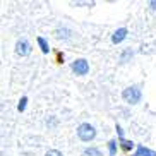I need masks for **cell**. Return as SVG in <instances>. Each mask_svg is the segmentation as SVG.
Wrapping results in <instances>:
<instances>
[{
  "label": "cell",
  "mask_w": 156,
  "mask_h": 156,
  "mask_svg": "<svg viewBox=\"0 0 156 156\" xmlns=\"http://www.w3.org/2000/svg\"><path fill=\"white\" fill-rule=\"evenodd\" d=\"M122 98H124L127 103L130 105H137L142 98V93H141V87L139 86H129L122 91Z\"/></svg>",
  "instance_id": "obj_1"
},
{
  "label": "cell",
  "mask_w": 156,
  "mask_h": 156,
  "mask_svg": "<svg viewBox=\"0 0 156 156\" xmlns=\"http://www.w3.org/2000/svg\"><path fill=\"white\" fill-rule=\"evenodd\" d=\"M77 136H79L81 141L89 142V141H93V139L96 137V129L93 127V125H89V124H81L77 127Z\"/></svg>",
  "instance_id": "obj_2"
},
{
  "label": "cell",
  "mask_w": 156,
  "mask_h": 156,
  "mask_svg": "<svg viewBox=\"0 0 156 156\" xmlns=\"http://www.w3.org/2000/svg\"><path fill=\"white\" fill-rule=\"evenodd\" d=\"M72 70L77 76H86L89 72V62L86 58H77L72 62Z\"/></svg>",
  "instance_id": "obj_3"
},
{
  "label": "cell",
  "mask_w": 156,
  "mask_h": 156,
  "mask_svg": "<svg viewBox=\"0 0 156 156\" xmlns=\"http://www.w3.org/2000/svg\"><path fill=\"white\" fill-rule=\"evenodd\" d=\"M31 43L28 41V40H19L17 43H16V53H17L19 57H28L29 53H31Z\"/></svg>",
  "instance_id": "obj_4"
},
{
  "label": "cell",
  "mask_w": 156,
  "mask_h": 156,
  "mask_svg": "<svg viewBox=\"0 0 156 156\" xmlns=\"http://www.w3.org/2000/svg\"><path fill=\"white\" fill-rule=\"evenodd\" d=\"M127 38V29L125 28H120V29H117V31L113 33V36H112V41L115 43V45H119V43H122Z\"/></svg>",
  "instance_id": "obj_5"
},
{
  "label": "cell",
  "mask_w": 156,
  "mask_h": 156,
  "mask_svg": "<svg viewBox=\"0 0 156 156\" xmlns=\"http://www.w3.org/2000/svg\"><path fill=\"white\" fill-rule=\"evenodd\" d=\"M134 156H156V151L147 149V147H144V146H137V151H136Z\"/></svg>",
  "instance_id": "obj_6"
},
{
  "label": "cell",
  "mask_w": 156,
  "mask_h": 156,
  "mask_svg": "<svg viewBox=\"0 0 156 156\" xmlns=\"http://www.w3.org/2000/svg\"><path fill=\"white\" fill-rule=\"evenodd\" d=\"M83 156H103V154H101V151L96 149V147H86L83 151Z\"/></svg>",
  "instance_id": "obj_7"
},
{
  "label": "cell",
  "mask_w": 156,
  "mask_h": 156,
  "mask_svg": "<svg viewBox=\"0 0 156 156\" xmlns=\"http://www.w3.org/2000/svg\"><path fill=\"white\" fill-rule=\"evenodd\" d=\"M38 45H40V48H41V51L43 53H48V51H50V48H48V43H46V40L45 38H38Z\"/></svg>",
  "instance_id": "obj_8"
},
{
  "label": "cell",
  "mask_w": 156,
  "mask_h": 156,
  "mask_svg": "<svg viewBox=\"0 0 156 156\" xmlns=\"http://www.w3.org/2000/svg\"><path fill=\"white\" fill-rule=\"evenodd\" d=\"M55 34H57V38H64V40H67V38L70 36V31L69 29H57Z\"/></svg>",
  "instance_id": "obj_9"
},
{
  "label": "cell",
  "mask_w": 156,
  "mask_h": 156,
  "mask_svg": "<svg viewBox=\"0 0 156 156\" xmlns=\"http://www.w3.org/2000/svg\"><path fill=\"white\" fill-rule=\"evenodd\" d=\"M119 142L122 144V147H124L125 151H129V149H132V147H134V142L132 141H127V139H119Z\"/></svg>",
  "instance_id": "obj_10"
},
{
  "label": "cell",
  "mask_w": 156,
  "mask_h": 156,
  "mask_svg": "<svg viewBox=\"0 0 156 156\" xmlns=\"http://www.w3.org/2000/svg\"><path fill=\"white\" fill-rule=\"evenodd\" d=\"M132 51L130 50H125L124 53H122V55H120V62H122V64H125V62H127V58H132Z\"/></svg>",
  "instance_id": "obj_11"
},
{
  "label": "cell",
  "mask_w": 156,
  "mask_h": 156,
  "mask_svg": "<svg viewBox=\"0 0 156 156\" xmlns=\"http://www.w3.org/2000/svg\"><path fill=\"white\" fill-rule=\"evenodd\" d=\"M108 149H110V156H115V153H117V141L108 142Z\"/></svg>",
  "instance_id": "obj_12"
},
{
  "label": "cell",
  "mask_w": 156,
  "mask_h": 156,
  "mask_svg": "<svg viewBox=\"0 0 156 156\" xmlns=\"http://www.w3.org/2000/svg\"><path fill=\"white\" fill-rule=\"evenodd\" d=\"M26 103H28V98H26V96H23V98H21V101H19L17 110H19V112H24V108H26Z\"/></svg>",
  "instance_id": "obj_13"
},
{
  "label": "cell",
  "mask_w": 156,
  "mask_h": 156,
  "mask_svg": "<svg viewBox=\"0 0 156 156\" xmlns=\"http://www.w3.org/2000/svg\"><path fill=\"white\" fill-rule=\"evenodd\" d=\"M45 156H64V154H62L60 151H57V149H50V151L46 153Z\"/></svg>",
  "instance_id": "obj_14"
},
{
  "label": "cell",
  "mask_w": 156,
  "mask_h": 156,
  "mask_svg": "<svg viewBox=\"0 0 156 156\" xmlns=\"http://www.w3.org/2000/svg\"><path fill=\"white\" fill-rule=\"evenodd\" d=\"M149 5H151V9H156V2H151Z\"/></svg>",
  "instance_id": "obj_15"
}]
</instances>
